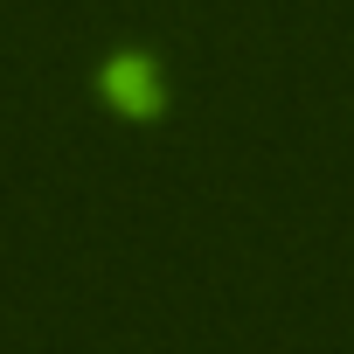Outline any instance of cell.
<instances>
[{
  "label": "cell",
  "mask_w": 354,
  "mask_h": 354,
  "mask_svg": "<svg viewBox=\"0 0 354 354\" xmlns=\"http://www.w3.org/2000/svg\"><path fill=\"white\" fill-rule=\"evenodd\" d=\"M104 97L111 104H125V111H160V77H153V63H139V56H118L111 70H104Z\"/></svg>",
  "instance_id": "1"
}]
</instances>
